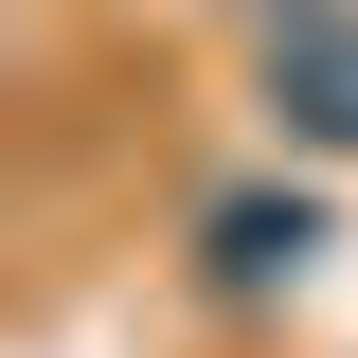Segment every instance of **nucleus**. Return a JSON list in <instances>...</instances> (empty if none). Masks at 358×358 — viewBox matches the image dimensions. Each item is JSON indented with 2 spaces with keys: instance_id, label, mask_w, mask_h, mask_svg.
<instances>
[{
  "instance_id": "f257e3e1",
  "label": "nucleus",
  "mask_w": 358,
  "mask_h": 358,
  "mask_svg": "<svg viewBox=\"0 0 358 358\" xmlns=\"http://www.w3.org/2000/svg\"><path fill=\"white\" fill-rule=\"evenodd\" d=\"M322 197L305 179H233V197H197V233H179V305L197 322H268V305H305L322 287Z\"/></svg>"
},
{
  "instance_id": "f03ea898",
  "label": "nucleus",
  "mask_w": 358,
  "mask_h": 358,
  "mask_svg": "<svg viewBox=\"0 0 358 358\" xmlns=\"http://www.w3.org/2000/svg\"><path fill=\"white\" fill-rule=\"evenodd\" d=\"M251 108H268V143H322V162H358V0L251 18Z\"/></svg>"
},
{
  "instance_id": "7ed1b4c3",
  "label": "nucleus",
  "mask_w": 358,
  "mask_h": 358,
  "mask_svg": "<svg viewBox=\"0 0 358 358\" xmlns=\"http://www.w3.org/2000/svg\"><path fill=\"white\" fill-rule=\"evenodd\" d=\"M233 18H305V0H233Z\"/></svg>"
}]
</instances>
